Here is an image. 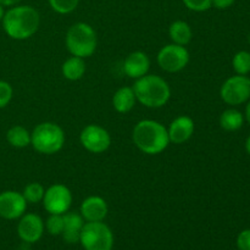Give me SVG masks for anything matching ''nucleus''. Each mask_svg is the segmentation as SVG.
I'll use <instances>...</instances> for the list:
<instances>
[{"instance_id": "1", "label": "nucleus", "mask_w": 250, "mask_h": 250, "mask_svg": "<svg viewBox=\"0 0 250 250\" xmlns=\"http://www.w3.org/2000/svg\"><path fill=\"white\" fill-rule=\"evenodd\" d=\"M1 21L2 28L10 38L23 41L38 31L41 17L34 7L17 5L5 12Z\"/></svg>"}, {"instance_id": "2", "label": "nucleus", "mask_w": 250, "mask_h": 250, "mask_svg": "<svg viewBox=\"0 0 250 250\" xmlns=\"http://www.w3.org/2000/svg\"><path fill=\"white\" fill-rule=\"evenodd\" d=\"M132 139L139 150L149 155L163 153L170 143L167 129L160 122L153 120L139 121L134 126Z\"/></svg>"}, {"instance_id": "3", "label": "nucleus", "mask_w": 250, "mask_h": 250, "mask_svg": "<svg viewBox=\"0 0 250 250\" xmlns=\"http://www.w3.org/2000/svg\"><path fill=\"white\" fill-rule=\"evenodd\" d=\"M132 88L136 99L144 106L151 109L164 106L171 95L167 82L155 75H146L138 78Z\"/></svg>"}, {"instance_id": "4", "label": "nucleus", "mask_w": 250, "mask_h": 250, "mask_svg": "<svg viewBox=\"0 0 250 250\" xmlns=\"http://www.w3.org/2000/svg\"><path fill=\"white\" fill-rule=\"evenodd\" d=\"M97 34L92 26L78 22L68 28L66 34V46L73 56L89 58L97 49Z\"/></svg>"}, {"instance_id": "5", "label": "nucleus", "mask_w": 250, "mask_h": 250, "mask_svg": "<svg viewBox=\"0 0 250 250\" xmlns=\"http://www.w3.org/2000/svg\"><path fill=\"white\" fill-rule=\"evenodd\" d=\"M31 144L38 153H58L65 144V133L62 128L53 122H43L38 125L31 133Z\"/></svg>"}, {"instance_id": "6", "label": "nucleus", "mask_w": 250, "mask_h": 250, "mask_svg": "<svg viewBox=\"0 0 250 250\" xmlns=\"http://www.w3.org/2000/svg\"><path fill=\"white\" fill-rule=\"evenodd\" d=\"M80 242L84 250H111L114 247L112 232L103 221L85 222Z\"/></svg>"}, {"instance_id": "7", "label": "nucleus", "mask_w": 250, "mask_h": 250, "mask_svg": "<svg viewBox=\"0 0 250 250\" xmlns=\"http://www.w3.org/2000/svg\"><path fill=\"white\" fill-rule=\"evenodd\" d=\"M220 94L226 104H243L250 99V78L243 75L232 76L229 80L225 81Z\"/></svg>"}, {"instance_id": "8", "label": "nucleus", "mask_w": 250, "mask_h": 250, "mask_svg": "<svg viewBox=\"0 0 250 250\" xmlns=\"http://www.w3.org/2000/svg\"><path fill=\"white\" fill-rule=\"evenodd\" d=\"M42 202L50 215H63L72 204V193L66 186L54 185L45 190Z\"/></svg>"}, {"instance_id": "9", "label": "nucleus", "mask_w": 250, "mask_h": 250, "mask_svg": "<svg viewBox=\"0 0 250 250\" xmlns=\"http://www.w3.org/2000/svg\"><path fill=\"white\" fill-rule=\"evenodd\" d=\"M189 62V53L183 45L168 44L158 54V63L166 72H178Z\"/></svg>"}, {"instance_id": "10", "label": "nucleus", "mask_w": 250, "mask_h": 250, "mask_svg": "<svg viewBox=\"0 0 250 250\" xmlns=\"http://www.w3.org/2000/svg\"><path fill=\"white\" fill-rule=\"evenodd\" d=\"M81 144L88 151L94 154L104 153L111 144V137L109 132L98 125H88L82 129L80 136Z\"/></svg>"}, {"instance_id": "11", "label": "nucleus", "mask_w": 250, "mask_h": 250, "mask_svg": "<svg viewBox=\"0 0 250 250\" xmlns=\"http://www.w3.org/2000/svg\"><path fill=\"white\" fill-rule=\"evenodd\" d=\"M27 202L22 193L6 190L0 193V217L5 220H16L24 214Z\"/></svg>"}, {"instance_id": "12", "label": "nucleus", "mask_w": 250, "mask_h": 250, "mask_svg": "<svg viewBox=\"0 0 250 250\" xmlns=\"http://www.w3.org/2000/svg\"><path fill=\"white\" fill-rule=\"evenodd\" d=\"M44 232V222L38 215L23 214L17 226L20 238L26 243H36L42 238Z\"/></svg>"}, {"instance_id": "13", "label": "nucleus", "mask_w": 250, "mask_h": 250, "mask_svg": "<svg viewBox=\"0 0 250 250\" xmlns=\"http://www.w3.org/2000/svg\"><path fill=\"white\" fill-rule=\"evenodd\" d=\"M107 204L100 197H88L81 205V216L87 222H100L106 217Z\"/></svg>"}, {"instance_id": "14", "label": "nucleus", "mask_w": 250, "mask_h": 250, "mask_svg": "<svg viewBox=\"0 0 250 250\" xmlns=\"http://www.w3.org/2000/svg\"><path fill=\"white\" fill-rule=\"evenodd\" d=\"M170 142L183 144L194 133V121L189 116H180L171 122L167 129Z\"/></svg>"}, {"instance_id": "15", "label": "nucleus", "mask_w": 250, "mask_h": 250, "mask_svg": "<svg viewBox=\"0 0 250 250\" xmlns=\"http://www.w3.org/2000/svg\"><path fill=\"white\" fill-rule=\"evenodd\" d=\"M150 67V61L148 55L143 51H133L126 58L124 63V70L128 77L138 80L148 73Z\"/></svg>"}, {"instance_id": "16", "label": "nucleus", "mask_w": 250, "mask_h": 250, "mask_svg": "<svg viewBox=\"0 0 250 250\" xmlns=\"http://www.w3.org/2000/svg\"><path fill=\"white\" fill-rule=\"evenodd\" d=\"M84 226V220L76 212H65L63 214V231L61 233L66 243H78L81 232Z\"/></svg>"}, {"instance_id": "17", "label": "nucleus", "mask_w": 250, "mask_h": 250, "mask_svg": "<svg viewBox=\"0 0 250 250\" xmlns=\"http://www.w3.org/2000/svg\"><path fill=\"white\" fill-rule=\"evenodd\" d=\"M136 100L133 88L122 87L115 93L114 98H112V105H114L115 110L117 112L126 114V112L131 111L133 109Z\"/></svg>"}, {"instance_id": "18", "label": "nucleus", "mask_w": 250, "mask_h": 250, "mask_svg": "<svg viewBox=\"0 0 250 250\" xmlns=\"http://www.w3.org/2000/svg\"><path fill=\"white\" fill-rule=\"evenodd\" d=\"M171 41L178 45H187L192 41V28L189 24L185 21H175L168 29Z\"/></svg>"}, {"instance_id": "19", "label": "nucleus", "mask_w": 250, "mask_h": 250, "mask_svg": "<svg viewBox=\"0 0 250 250\" xmlns=\"http://www.w3.org/2000/svg\"><path fill=\"white\" fill-rule=\"evenodd\" d=\"M62 75L66 80L78 81L83 77L85 72V63L82 58L72 56L62 63Z\"/></svg>"}, {"instance_id": "20", "label": "nucleus", "mask_w": 250, "mask_h": 250, "mask_svg": "<svg viewBox=\"0 0 250 250\" xmlns=\"http://www.w3.org/2000/svg\"><path fill=\"white\" fill-rule=\"evenodd\" d=\"M244 124V116L236 109H227L220 116V125L225 131L233 132L241 128Z\"/></svg>"}, {"instance_id": "21", "label": "nucleus", "mask_w": 250, "mask_h": 250, "mask_svg": "<svg viewBox=\"0 0 250 250\" xmlns=\"http://www.w3.org/2000/svg\"><path fill=\"white\" fill-rule=\"evenodd\" d=\"M6 139L15 148H26L31 144V133L22 126H14L7 131Z\"/></svg>"}, {"instance_id": "22", "label": "nucleus", "mask_w": 250, "mask_h": 250, "mask_svg": "<svg viewBox=\"0 0 250 250\" xmlns=\"http://www.w3.org/2000/svg\"><path fill=\"white\" fill-rule=\"evenodd\" d=\"M44 193H45V189H44L43 186L41 183H29L24 187L23 198L26 199L27 203H31V204H37V203L42 202L44 198Z\"/></svg>"}, {"instance_id": "23", "label": "nucleus", "mask_w": 250, "mask_h": 250, "mask_svg": "<svg viewBox=\"0 0 250 250\" xmlns=\"http://www.w3.org/2000/svg\"><path fill=\"white\" fill-rule=\"evenodd\" d=\"M232 66H233V70L236 71L237 75H248L250 72V53L246 50L238 51L233 56Z\"/></svg>"}, {"instance_id": "24", "label": "nucleus", "mask_w": 250, "mask_h": 250, "mask_svg": "<svg viewBox=\"0 0 250 250\" xmlns=\"http://www.w3.org/2000/svg\"><path fill=\"white\" fill-rule=\"evenodd\" d=\"M80 0H49L51 9L58 14H70L78 6Z\"/></svg>"}, {"instance_id": "25", "label": "nucleus", "mask_w": 250, "mask_h": 250, "mask_svg": "<svg viewBox=\"0 0 250 250\" xmlns=\"http://www.w3.org/2000/svg\"><path fill=\"white\" fill-rule=\"evenodd\" d=\"M46 229L51 236H61L63 231V215H50L46 221Z\"/></svg>"}, {"instance_id": "26", "label": "nucleus", "mask_w": 250, "mask_h": 250, "mask_svg": "<svg viewBox=\"0 0 250 250\" xmlns=\"http://www.w3.org/2000/svg\"><path fill=\"white\" fill-rule=\"evenodd\" d=\"M182 1L188 9L197 12L207 11L212 6L211 0H182Z\"/></svg>"}, {"instance_id": "27", "label": "nucleus", "mask_w": 250, "mask_h": 250, "mask_svg": "<svg viewBox=\"0 0 250 250\" xmlns=\"http://www.w3.org/2000/svg\"><path fill=\"white\" fill-rule=\"evenodd\" d=\"M12 98V87L10 83L0 81V109L6 106Z\"/></svg>"}, {"instance_id": "28", "label": "nucleus", "mask_w": 250, "mask_h": 250, "mask_svg": "<svg viewBox=\"0 0 250 250\" xmlns=\"http://www.w3.org/2000/svg\"><path fill=\"white\" fill-rule=\"evenodd\" d=\"M237 248L239 250H250V229H244L238 234Z\"/></svg>"}, {"instance_id": "29", "label": "nucleus", "mask_w": 250, "mask_h": 250, "mask_svg": "<svg viewBox=\"0 0 250 250\" xmlns=\"http://www.w3.org/2000/svg\"><path fill=\"white\" fill-rule=\"evenodd\" d=\"M211 1H212V5H214L216 9L225 10V9H229V6H232L236 0H211Z\"/></svg>"}, {"instance_id": "30", "label": "nucleus", "mask_w": 250, "mask_h": 250, "mask_svg": "<svg viewBox=\"0 0 250 250\" xmlns=\"http://www.w3.org/2000/svg\"><path fill=\"white\" fill-rule=\"evenodd\" d=\"M21 0H0V5H2V6H15Z\"/></svg>"}, {"instance_id": "31", "label": "nucleus", "mask_w": 250, "mask_h": 250, "mask_svg": "<svg viewBox=\"0 0 250 250\" xmlns=\"http://www.w3.org/2000/svg\"><path fill=\"white\" fill-rule=\"evenodd\" d=\"M246 119H247V122L250 125V102L248 103V105H247L246 107Z\"/></svg>"}, {"instance_id": "32", "label": "nucleus", "mask_w": 250, "mask_h": 250, "mask_svg": "<svg viewBox=\"0 0 250 250\" xmlns=\"http://www.w3.org/2000/svg\"><path fill=\"white\" fill-rule=\"evenodd\" d=\"M246 150H247V153L250 155V136L248 137V139H247V142H246Z\"/></svg>"}, {"instance_id": "33", "label": "nucleus", "mask_w": 250, "mask_h": 250, "mask_svg": "<svg viewBox=\"0 0 250 250\" xmlns=\"http://www.w3.org/2000/svg\"><path fill=\"white\" fill-rule=\"evenodd\" d=\"M4 9H2V5H0V21L2 20V17H4Z\"/></svg>"}, {"instance_id": "34", "label": "nucleus", "mask_w": 250, "mask_h": 250, "mask_svg": "<svg viewBox=\"0 0 250 250\" xmlns=\"http://www.w3.org/2000/svg\"><path fill=\"white\" fill-rule=\"evenodd\" d=\"M249 43H250V36H249Z\"/></svg>"}]
</instances>
